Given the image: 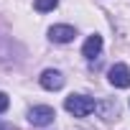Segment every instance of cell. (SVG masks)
Listing matches in <instances>:
<instances>
[{"mask_svg":"<svg viewBox=\"0 0 130 130\" xmlns=\"http://www.w3.org/2000/svg\"><path fill=\"white\" fill-rule=\"evenodd\" d=\"M64 107H67V112L74 115V117H87L89 112L97 110V102L92 97H87V94H69L67 102H64Z\"/></svg>","mask_w":130,"mask_h":130,"instance_id":"1","label":"cell"},{"mask_svg":"<svg viewBox=\"0 0 130 130\" xmlns=\"http://www.w3.org/2000/svg\"><path fill=\"white\" fill-rule=\"evenodd\" d=\"M54 117H56V112H54L48 105H38V107H31V110H28V122L36 125V127H46V125H51Z\"/></svg>","mask_w":130,"mask_h":130,"instance_id":"2","label":"cell"},{"mask_svg":"<svg viewBox=\"0 0 130 130\" xmlns=\"http://www.w3.org/2000/svg\"><path fill=\"white\" fill-rule=\"evenodd\" d=\"M107 79H110L112 87L127 89L130 87V69L125 67V64H115V67H110V72H107Z\"/></svg>","mask_w":130,"mask_h":130,"instance_id":"3","label":"cell"},{"mask_svg":"<svg viewBox=\"0 0 130 130\" xmlns=\"http://www.w3.org/2000/svg\"><path fill=\"white\" fill-rule=\"evenodd\" d=\"M74 36H77V31L72 26H51L48 28V38L54 43H69V41H74Z\"/></svg>","mask_w":130,"mask_h":130,"instance_id":"4","label":"cell"},{"mask_svg":"<svg viewBox=\"0 0 130 130\" xmlns=\"http://www.w3.org/2000/svg\"><path fill=\"white\" fill-rule=\"evenodd\" d=\"M41 87L43 89H61L64 87V74L61 72H56V69H46L43 74H41Z\"/></svg>","mask_w":130,"mask_h":130,"instance_id":"5","label":"cell"},{"mask_svg":"<svg viewBox=\"0 0 130 130\" xmlns=\"http://www.w3.org/2000/svg\"><path fill=\"white\" fill-rule=\"evenodd\" d=\"M100 51H102V36H97V33H92L87 41H84V46H82V54H84V59H94V56H100Z\"/></svg>","mask_w":130,"mask_h":130,"instance_id":"6","label":"cell"},{"mask_svg":"<svg viewBox=\"0 0 130 130\" xmlns=\"http://www.w3.org/2000/svg\"><path fill=\"white\" fill-rule=\"evenodd\" d=\"M97 110L102 112V117H105V120H112V117H117V115H120L117 102H105V105H97Z\"/></svg>","mask_w":130,"mask_h":130,"instance_id":"7","label":"cell"},{"mask_svg":"<svg viewBox=\"0 0 130 130\" xmlns=\"http://www.w3.org/2000/svg\"><path fill=\"white\" fill-rule=\"evenodd\" d=\"M59 5V0H36L33 3V8L38 10V13H48V10H54Z\"/></svg>","mask_w":130,"mask_h":130,"instance_id":"8","label":"cell"},{"mask_svg":"<svg viewBox=\"0 0 130 130\" xmlns=\"http://www.w3.org/2000/svg\"><path fill=\"white\" fill-rule=\"evenodd\" d=\"M8 105H10V100H8V94H5V92H0V115H3V112L8 110Z\"/></svg>","mask_w":130,"mask_h":130,"instance_id":"9","label":"cell"},{"mask_svg":"<svg viewBox=\"0 0 130 130\" xmlns=\"http://www.w3.org/2000/svg\"><path fill=\"white\" fill-rule=\"evenodd\" d=\"M0 130H15L13 125H0Z\"/></svg>","mask_w":130,"mask_h":130,"instance_id":"10","label":"cell"}]
</instances>
